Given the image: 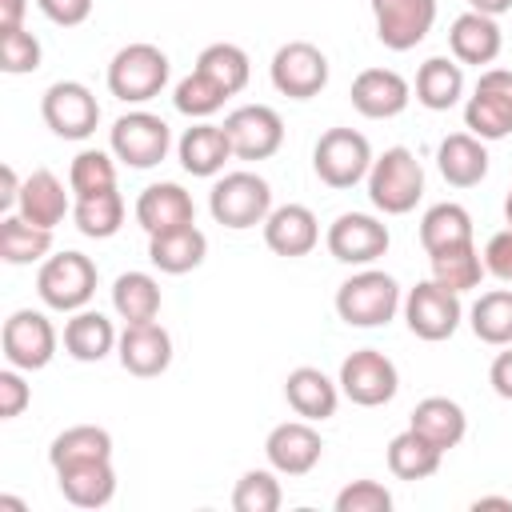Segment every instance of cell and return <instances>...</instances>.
Instances as JSON below:
<instances>
[{"label": "cell", "instance_id": "7dc6e473", "mask_svg": "<svg viewBox=\"0 0 512 512\" xmlns=\"http://www.w3.org/2000/svg\"><path fill=\"white\" fill-rule=\"evenodd\" d=\"M484 272L504 280V284H512V224L500 228L496 236H488V244H484Z\"/></svg>", "mask_w": 512, "mask_h": 512}, {"label": "cell", "instance_id": "e575fe53", "mask_svg": "<svg viewBox=\"0 0 512 512\" xmlns=\"http://www.w3.org/2000/svg\"><path fill=\"white\" fill-rule=\"evenodd\" d=\"M440 460L444 452L432 440H424L416 428H404L388 440V472L396 480H428L440 472Z\"/></svg>", "mask_w": 512, "mask_h": 512}, {"label": "cell", "instance_id": "83f0119b", "mask_svg": "<svg viewBox=\"0 0 512 512\" xmlns=\"http://www.w3.org/2000/svg\"><path fill=\"white\" fill-rule=\"evenodd\" d=\"M436 168L452 188H476L488 176V148L472 132H452L436 148Z\"/></svg>", "mask_w": 512, "mask_h": 512}, {"label": "cell", "instance_id": "484cf974", "mask_svg": "<svg viewBox=\"0 0 512 512\" xmlns=\"http://www.w3.org/2000/svg\"><path fill=\"white\" fill-rule=\"evenodd\" d=\"M116 340H120V332H116L112 320H108L104 312H96V308L68 312L64 336H60L64 352H68L72 360H80V364H100L108 352H116Z\"/></svg>", "mask_w": 512, "mask_h": 512}, {"label": "cell", "instance_id": "d6a6232c", "mask_svg": "<svg viewBox=\"0 0 512 512\" xmlns=\"http://www.w3.org/2000/svg\"><path fill=\"white\" fill-rule=\"evenodd\" d=\"M160 284L152 272H120L112 280V308L124 324H148L160 316Z\"/></svg>", "mask_w": 512, "mask_h": 512}, {"label": "cell", "instance_id": "8fae6325", "mask_svg": "<svg viewBox=\"0 0 512 512\" xmlns=\"http://www.w3.org/2000/svg\"><path fill=\"white\" fill-rule=\"evenodd\" d=\"M340 396L360 408H380L400 392V372L380 348H356L340 364Z\"/></svg>", "mask_w": 512, "mask_h": 512}, {"label": "cell", "instance_id": "7c38bea8", "mask_svg": "<svg viewBox=\"0 0 512 512\" xmlns=\"http://www.w3.org/2000/svg\"><path fill=\"white\" fill-rule=\"evenodd\" d=\"M272 88L288 100H312L328 88V56L308 40H288L268 64Z\"/></svg>", "mask_w": 512, "mask_h": 512}, {"label": "cell", "instance_id": "db71d44e", "mask_svg": "<svg viewBox=\"0 0 512 512\" xmlns=\"http://www.w3.org/2000/svg\"><path fill=\"white\" fill-rule=\"evenodd\" d=\"M472 508L480 512V508H508L512 512V500L508 496H480V500H472Z\"/></svg>", "mask_w": 512, "mask_h": 512}, {"label": "cell", "instance_id": "9a60e30c", "mask_svg": "<svg viewBox=\"0 0 512 512\" xmlns=\"http://www.w3.org/2000/svg\"><path fill=\"white\" fill-rule=\"evenodd\" d=\"M224 132L232 140L236 160H268L284 144V120L272 104H240L224 116Z\"/></svg>", "mask_w": 512, "mask_h": 512}, {"label": "cell", "instance_id": "e0dca14e", "mask_svg": "<svg viewBox=\"0 0 512 512\" xmlns=\"http://www.w3.org/2000/svg\"><path fill=\"white\" fill-rule=\"evenodd\" d=\"M264 456L268 468H276L280 476H308L324 456V436L316 432L312 420H284L268 432Z\"/></svg>", "mask_w": 512, "mask_h": 512}, {"label": "cell", "instance_id": "5b68a950", "mask_svg": "<svg viewBox=\"0 0 512 512\" xmlns=\"http://www.w3.org/2000/svg\"><path fill=\"white\" fill-rule=\"evenodd\" d=\"M96 280H100V272H96L92 256L64 248L40 264L36 292H40L44 308H52V312H80L96 296Z\"/></svg>", "mask_w": 512, "mask_h": 512}, {"label": "cell", "instance_id": "1f68e13d", "mask_svg": "<svg viewBox=\"0 0 512 512\" xmlns=\"http://www.w3.org/2000/svg\"><path fill=\"white\" fill-rule=\"evenodd\" d=\"M52 252V228H40L24 220L20 212H4L0 220V260L20 268V264H44Z\"/></svg>", "mask_w": 512, "mask_h": 512}, {"label": "cell", "instance_id": "ffe728a7", "mask_svg": "<svg viewBox=\"0 0 512 512\" xmlns=\"http://www.w3.org/2000/svg\"><path fill=\"white\" fill-rule=\"evenodd\" d=\"M260 228H264V244L288 260L308 256L320 244V220L308 204H280L268 212V220Z\"/></svg>", "mask_w": 512, "mask_h": 512}, {"label": "cell", "instance_id": "d4e9b609", "mask_svg": "<svg viewBox=\"0 0 512 512\" xmlns=\"http://www.w3.org/2000/svg\"><path fill=\"white\" fill-rule=\"evenodd\" d=\"M284 400H288V408H292L300 420L320 424V420L336 416L340 384H336V380H328L320 368L300 364V368H292V372H288V380H284Z\"/></svg>", "mask_w": 512, "mask_h": 512}, {"label": "cell", "instance_id": "ac0fdd59", "mask_svg": "<svg viewBox=\"0 0 512 512\" xmlns=\"http://www.w3.org/2000/svg\"><path fill=\"white\" fill-rule=\"evenodd\" d=\"M116 360L128 376L152 380L160 372H168L172 364V336L164 324L148 320V324H124L120 340H116Z\"/></svg>", "mask_w": 512, "mask_h": 512}, {"label": "cell", "instance_id": "ba28073f", "mask_svg": "<svg viewBox=\"0 0 512 512\" xmlns=\"http://www.w3.org/2000/svg\"><path fill=\"white\" fill-rule=\"evenodd\" d=\"M464 320V304H460V292L436 284L432 276L420 280L416 288H408L404 296V324L416 340H428V344H440L448 336H456Z\"/></svg>", "mask_w": 512, "mask_h": 512}, {"label": "cell", "instance_id": "8992f818", "mask_svg": "<svg viewBox=\"0 0 512 512\" xmlns=\"http://www.w3.org/2000/svg\"><path fill=\"white\" fill-rule=\"evenodd\" d=\"M372 144L356 128H328L312 148V172L328 188H356L372 172Z\"/></svg>", "mask_w": 512, "mask_h": 512}, {"label": "cell", "instance_id": "4fadbf2b", "mask_svg": "<svg viewBox=\"0 0 512 512\" xmlns=\"http://www.w3.org/2000/svg\"><path fill=\"white\" fill-rule=\"evenodd\" d=\"M40 116L60 140H88L100 124V104L88 84L80 80H56L40 96Z\"/></svg>", "mask_w": 512, "mask_h": 512}, {"label": "cell", "instance_id": "836d02e7", "mask_svg": "<svg viewBox=\"0 0 512 512\" xmlns=\"http://www.w3.org/2000/svg\"><path fill=\"white\" fill-rule=\"evenodd\" d=\"M84 460H112V432L100 424H72L64 432L52 436L48 444V464L68 468V464H84Z\"/></svg>", "mask_w": 512, "mask_h": 512}, {"label": "cell", "instance_id": "7a4b0ae2", "mask_svg": "<svg viewBox=\"0 0 512 512\" xmlns=\"http://www.w3.org/2000/svg\"><path fill=\"white\" fill-rule=\"evenodd\" d=\"M168 76H172L168 52H160L148 40L124 44L108 60V92L124 104H148L152 96H160L168 88Z\"/></svg>", "mask_w": 512, "mask_h": 512}, {"label": "cell", "instance_id": "c3c4849f", "mask_svg": "<svg viewBox=\"0 0 512 512\" xmlns=\"http://www.w3.org/2000/svg\"><path fill=\"white\" fill-rule=\"evenodd\" d=\"M36 8L60 28H76L92 16V0H36Z\"/></svg>", "mask_w": 512, "mask_h": 512}, {"label": "cell", "instance_id": "b9f144b4", "mask_svg": "<svg viewBox=\"0 0 512 512\" xmlns=\"http://www.w3.org/2000/svg\"><path fill=\"white\" fill-rule=\"evenodd\" d=\"M224 100H228V92H224L216 80H208L204 72H196V68L172 88V104H176V112L188 116V120H208V116H216V112L224 108Z\"/></svg>", "mask_w": 512, "mask_h": 512}, {"label": "cell", "instance_id": "52a82bcc", "mask_svg": "<svg viewBox=\"0 0 512 512\" xmlns=\"http://www.w3.org/2000/svg\"><path fill=\"white\" fill-rule=\"evenodd\" d=\"M172 148V128L156 112H124L108 128V152L128 168H156Z\"/></svg>", "mask_w": 512, "mask_h": 512}, {"label": "cell", "instance_id": "9c48e42d", "mask_svg": "<svg viewBox=\"0 0 512 512\" xmlns=\"http://www.w3.org/2000/svg\"><path fill=\"white\" fill-rule=\"evenodd\" d=\"M0 348L4 360L20 372H40L52 364L56 348H60V332L52 328V320L36 308H16L4 328H0Z\"/></svg>", "mask_w": 512, "mask_h": 512}, {"label": "cell", "instance_id": "f35d334b", "mask_svg": "<svg viewBox=\"0 0 512 512\" xmlns=\"http://www.w3.org/2000/svg\"><path fill=\"white\" fill-rule=\"evenodd\" d=\"M468 324L480 344H492V348L512 344V288L480 292V300L468 308Z\"/></svg>", "mask_w": 512, "mask_h": 512}, {"label": "cell", "instance_id": "6da1fadb", "mask_svg": "<svg viewBox=\"0 0 512 512\" xmlns=\"http://www.w3.org/2000/svg\"><path fill=\"white\" fill-rule=\"evenodd\" d=\"M400 308H404V296H400L396 276H388L384 268H372V264L360 268V272H352L336 288V316L348 328H380Z\"/></svg>", "mask_w": 512, "mask_h": 512}, {"label": "cell", "instance_id": "ab89813d", "mask_svg": "<svg viewBox=\"0 0 512 512\" xmlns=\"http://www.w3.org/2000/svg\"><path fill=\"white\" fill-rule=\"evenodd\" d=\"M196 72H204L208 80H216L228 96L244 92L248 88V76H252V60L240 44H228V40H216L208 44L200 56H196Z\"/></svg>", "mask_w": 512, "mask_h": 512}, {"label": "cell", "instance_id": "2e32d148", "mask_svg": "<svg viewBox=\"0 0 512 512\" xmlns=\"http://www.w3.org/2000/svg\"><path fill=\"white\" fill-rule=\"evenodd\" d=\"M376 20V40L392 52L416 48L436 24V0H368Z\"/></svg>", "mask_w": 512, "mask_h": 512}, {"label": "cell", "instance_id": "f546056e", "mask_svg": "<svg viewBox=\"0 0 512 512\" xmlns=\"http://www.w3.org/2000/svg\"><path fill=\"white\" fill-rule=\"evenodd\" d=\"M408 428H416L424 440H432L440 452H448V448H456V444L468 436V416H464V408H460L456 400H448V396H424V400L412 408Z\"/></svg>", "mask_w": 512, "mask_h": 512}, {"label": "cell", "instance_id": "ee69618b", "mask_svg": "<svg viewBox=\"0 0 512 512\" xmlns=\"http://www.w3.org/2000/svg\"><path fill=\"white\" fill-rule=\"evenodd\" d=\"M44 60V48L40 40L28 32V28H4L0 32V68L8 76H24V72H36Z\"/></svg>", "mask_w": 512, "mask_h": 512}, {"label": "cell", "instance_id": "603a6c76", "mask_svg": "<svg viewBox=\"0 0 512 512\" xmlns=\"http://www.w3.org/2000/svg\"><path fill=\"white\" fill-rule=\"evenodd\" d=\"M72 204H76V196L64 192V180L48 168H36L20 184L16 212L40 228H56V224H64V216H72Z\"/></svg>", "mask_w": 512, "mask_h": 512}, {"label": "cell", "instance_id": "5bb4252c", "mask_svg": "<svg viewBox=\"0 0 512 512\" xmlns=\"http://www.w3.org/2000/svg\"><path fill=\"white\" fill-rule=\"evenodd\" d=\"M324 244H328L332 260L352 264V268H368V264H376L388 252L392 236H388V224L376 220L372 212H340L328 224Z\"/></svg>", "mask_w": 512, "mask_h": 512}, {"label": "cell", "instance_id": "d6986e66", "mask_svg": "<svg viewBox=\"0 0 512 512\" xmlns=\"http://www.w3.org/2000/svg\"><path fill=\"white\" fill-rule=\"evenodd\" d=\"M348 96H352V108L360 116H368V120H392V116H400L408 108L412 84L400 72H392V68H364V72H356Z\"/></svg>", "mask_w": 512, "mask_h": 512}, {"label": "cell", "instance_id": "d590c367", "mask_svg": "<svg viewBox=\"0 0 512 512\" xmlns=\"http://www.w3.org/2000/svg\"><path fill=\"white\" fill-rule=\"evenodd\" d=\"M428 264H432V280L444 284V288H452V292L480 288V280H484V252L476 248V240L452 244V248H440V252H428Z\"/></svg>", "mask_w": 512, "mask_h": 512}, {"label": "cell", "instance_id": "74e56055", "mask_svg": "<svg viewBox=\"0 0 512 512\" xmlns=\"http://www.w3.org/2000/svg\"><path fill=\"white\" fill-rule=\"evenodd\" d=\"M72 224H76V232L88 236V240H108V236H116L120 224H124V196H120L116 188L96 192V196H76V204H72Z\"/></svg>", "mask_w": 512, "mask_h": 512}, {"label": "cell", "instance_id": "f1b7e54d", "mask_svg": "<svg viewBox=\"0 0 512 512\" xmlns=\"http://www.w3.org/2000/svg\"><path fill=\"white\" fill-rule=\"evenodd\" d=\"M204 256H208V236L196 224H184V228L148 236V260L164 276H184V272L200 268Z\"/></svg>", "mask_w": 512, "mask_h": 512}, {"label": "cell", "instance_id": "277c9868", "mask_svg": "<svg viewBox=\"0 0 512 512\" xmlns=\"http://www.w3.org/2000/svg\"><path fill=\"white\" fill-rule=\"evenodd\" d=\"M208 212L220 228H232V232L256 228L272 212V184L248 168L224 172L208 192Z\"/></svg>", "mask_w": 512, "mask_h": 512}, {"label": "cell", "instance_id": "4dcf8cb0", "mask_svg": "<svg viewBox=\"0 0 512 512\" xmlns=\"http://www.w3.org/2000/svg\"><path fill=\"white\" fill-rule=\"evenodd\" d=\"M464 100V64L448 56H428L416 68V104L428 112H448Z\"/></svg>", "mask_w": 512, "mask_h": 512}, {"label": "cell", "instance_id": "f907efd6", "mask_svg": "<svg viewBox=\"0 0 512 512\" xmlns=\"http://www.w3.org/2000/svg\"><path fill=\"white\" fill-rule=\"evenodd\" d=\"M0 180H4L0 208H4V212H12V208H16V200H20V184H24V180L16 176V168H12V164H4V168H0Z\"/></svg>", "mask_w": 512, "mask_h": 512}, {"label": "cell", "instance_id": "816d5d0a", "mask_svg": "<svg viewBox=\"0 0 512 512\" xmlns=\"http://www.w3.org/2000/svg\"><path fill=\"white\" fill-rule=\"evenodd\" d=\"M24 12H28V0H0V32L24 28Z\"/></svg>", "mask_w": 512, "mask_h": 512}, {"label": "cell", "instance_id": "11a10c76", "mask_svg": "<svg viewBox=\"0 0 512 512\" xmlns=\"http://www.w3.org/2000/svg\"><path fill=\"white\" fill-rule=\"evenodd\" d=\"M0 508H12V512H24V500H16V496H0Z\"/></svg>", "mask_w": 512, "mask_h": 512}, {"label": "cell", "instance_id": "bcb514c9", "mask_svg": "<svg viewBox=\"0 0 512 512\" xmlns=\"http://www.w3.org/2000/svg\"><path fill=\"white\" fill-rule=\"evenodd\" d=\"M28 404H32V388H28L24 372L8 364V368L0 372V420H16Z\"/></svg>", "mask_w": 512, "mask_h": 512}, {"label": "cell", "instance_id": "7bdbcfd3", "mask_svg": "<svg viewBox=\"0 0 512 512\" xmlns=\"http://www.w3.org/2000/svg\"><path fill=\"white\" fill-rule=\"evenodd\" d=\"M276 476H280L276 468H248L232 488V508L236 512H276L284 504Z\"/></svg>", "mask_w": 512, "mask_h": 512}, {"label": "cell", "instance_id": "30bf717a", "mask_svg": "<svg viewBox=\"0 0 512 512\" xmlns=\"http://www.w3.org/2000/svg\"><path fill=\"white\" fill-rule=\"evenodd\" d=\"M464 128L484 144L512 132V68H484L464 100Z\"/></svg>", "mask_w": 512, "mask_h": 512}, {"label": "cell", "instance_id": "3957f363", "mask_svg": "<svg viewBox=\"0 0 512 512\" xmlns=\"http://www.w3.org/2000/svg\"><path fill=\"white\" fill-rule=\"evenodd\" d=\"M420 196H424V168H420L416 152L404 144L384 148V156H376L372 172H368L372 208L384 216H404L420 204Z\"/></svg>", "mask_w": 512, "mask_h": 512}, {"label": "cell", "instance_id": "7402d4cb", "mask_svg": "<svg viewBox=\"0 0 512 512\" xmlns=\"http://www.w3.org/2000/svg\"><path fill=\"white\" fill-rule=\"evenodd\" d=\"M136 224H140L148 236L172 232V228L196 224V204H192V196H188L176 180H160V184H148V188L136 196Z\"/></svg>", "mask_w": 512, "mask_h": 512}, {"label": "cell", "instance_id": "8d00e7d4", "mask_svg": "<svg viewBox=\"0 0 512 512\" xmlns=\"http://www.w3.org/2000/svg\"><path fill=\"white\" fill-rule=\"evenodd\" d=\"M472 240V212L456 200H440L420 216V244L424 252H440L452 244H468Z\"/></svg>", "mask_w": 512, "mask_h": 512}, {"label": "cell", "instance_id": "60d3db41", "mask_svg": "<svg viewBox=\"0 0 512 512\" xmlns=\"http://www.w3.org/2000/svg\"><path fill=\"white\" fill-rule=\"evenodd\" d=\"M116 188V156L104 148H84L68 164V192L72 196H96Z\"/></svg>", "mask_w": 512, "mask_h": 512}, {"label": "cell", "instance_id": "f5cc1de1", "mask_svg": "<svg viewBox=\"0 0 512 512\" xmlns=\"http://www.w3.org/2000/svg\"><path fill=\"white\" fill-rule=\"evenodd\" d=\"M472 12H484V16H504L512 12V0H468Z\"/></svg>", "mask_w": 512, "mask_h": 512}, {"label": "cell", "instance_id": "f6af8a7d", "mask_svg": "<svg viewBox=\"0 0 512 512\" xmlns=\"http://www.w3.org/2000/svg\"><path fill=\"white\" fill-rule=\"evenodd\" d=\"M392 508V492L380 480H352L336 492V512H388Z\"/></svg>", "mask_w": 512, "mask_h": 512}, {"label": "cell", "instance_id": "681fc988", "mask_svg": "<svg viewBox=\"0 0 512 512\" xmlns=\"http://www.w3.org/2000/svg\"><path fill=\"white\" fill-rule=\"evenodd\" d=\"M488 384L500 400H512V344H504V352H496V360L488 368Z\"/></svg>", "mask_w": 512, "mask_h": 512}, {"label": "cell", "instance_id": "4316f807", "mask_svg": "<svg viewBox=\"0 0 512 512\" xmlns=\"http://www.w3.org/2000/svg\"><path fill=\"white\" fill-rule=\"evenodd\" d=\"M56 488L72 508H104L116 496V468L112 460H84L56 468Z\"/></svg>", "mask_w": 512, "mask_h": 512}, {"label": "cell", "instance_id": "44dd1931", "mask_svg": "<svg viewBox=\"0 0 512 512\" xmlns=\"http://www.w3.org/2000/svg\"><path fill=\"white\" fill-rule=\"evenodd\" d=\"M176 156H180V168H184L188 176L212 180V176H220L224 164L232 160V140H228L224 124L196 120V124L184 128V136L176 140Z\"/></svg>", "mask_w": 512, "mask_h": 512}, {"label": "cell", "instance_id": "cb8c5ba5", "mask_svg": "<svg viewBox=\"0 0 512 512\" xmlns=\"http://www.w3.org/2000/svg\"><path fill=\"white\" fill-rule=\"evenodd\" d=\"M448 48H452V60L484 68V64H492V60L500 56L504 32H500L496 16H484V12H472V8H468V12H460V16L452 20V28H448Z\"/></svg>", "mask_w": 512, "mask_h": 512}, {"label": "cell", "instance_id": "9f6ffc18", "mask_svg": "<svg viewBox=\"0 0 512 512\" xmlns=\"http://www.w3.org/2000/svg\"><path fill=\"white\" fill-rule=\"evenodd\" d=\"M504 220L512 224V188H508V196H504Z\"/></svg>", "mask_w": 512, "mask_h": 512}]
</instances>
